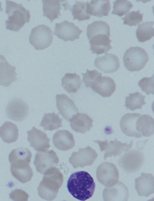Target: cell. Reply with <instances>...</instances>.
<instances>
[{
  "label": "cell",
  "instance_id": "obj_16",
  "mask_svg": "<svg viewBox=\"0 0 154 201\" xmlns=\"http://www.w3.org/2000/svg\"><path fill=\"white\" fill-rule=\"evenodd\" d=\"M16 67L11 65L5 57L0 54V86H10L17 80Z\"/></svg>",
  "mask_w": 154,
  "mask_h": 201
},
{
  "label": "cell",
  "instance_id": "obj_36",
  "mask_svg": "<svg viewBox=\"0 0 154 201\" xmlns=\"http://www.w3.org/2000/svg\"><path fill=\"white\" fill-rule=\"evenodd\" d=\"M112 14L122 16L128 12L133 7L131 2L127 0H117L113 3Z\"/></svg>",
  "mask_w": 154,
  "mask_h": 201
},
{
  "label": "cell",
  "instance_id": "obj_9",
  "mask_svg": "<svg viewBox=\"0 0 154 201\" xmlns=\"http://www.w3.org/2000/svg\"><path fill=\"white\" fill-rule=\"evenodd\" d=\"M94 142L99 145L101 152L105 151L104 160L108 157H111L113 156L115 157L120 155L123 152L128 151L131 148L133 143V140L128 144L119 141L117 139L114 141H102L97 140H94Z\"/></svg>",
  "mask_w": 154,
  "mask_h": 201
},
{
  "label": "cell",
  "instance_id": "obj_3",
  "mask_svg": "<svg viewBox=\"0 0 154 201\" xmlns=\"http://www.w3.org/2000/svg\"><path fill=\"white\" fill-rule=\"evenodd\" d=\"M5 12L8 18L6 20V28L18 31L26 23L29 21L30 15L29 10L21 4L10 0H6Z\"/></svg>",
  "mask_w": 154,
  "mask_h": 201
},
{
  "label": "cell",
  "instance_id": "obj_29",
  "mask_svg": "<svg viewBox=\"0 0 154 201\" xmlns=\"http://www.w3.org/2000/svg\"><path fill=\"white\" fill-rule=\"evenodd\" d=\"M61 82L62 86L69 93H76L82 83L80 76L75 73L66 74Z\"/></svg>",
  "mask_w": 154,
  "mask_h": 201
},
{
  "label": "cell",
  "instance_id": "obj_8",
  "mask_svg": "<svg viewBox=\"0 0 154 201\" xmlns=\"http://www.w3.org/2000/svg\"><path fill=\"white\" fill-rule=\"evenodd\" d=\"M59 160L56 152L53 150L37 151L34 164L37 171L44 174L49 169L56 167Z\"/></svg>",
  "mask_w": 154,
  "mask_h": 201
},
{
  "label": "cell",
  "instance_id": "obj_35",
  "mask_svg": "<svg viewBox=\"0 0 154 201\" xmlns=\"http://www.w3.org/2000/svg\"><path fill=\"white\" fill-rule=\"evenodd\" d=\"M145 97L138 92L130 93L129 96L126 98L125 106L127 109L133 111L137 109H141L143 105L146 104L144 101Z\"/></svg>",
  "mask_w": 154,
  "mask_h": 201
},
{
  "label": "cell",
  "instance_id": "obj_10",
  "mask_svg": "<svg viewBox=\"0 0 154 201\" xmlns=\"http://www.w3.org/2000/svg\"><path fill=\"white\" fill-rule=\"evenodd\" d=\"M98 155L96 151L88 146L84 149H79L77 152H73L69 161L74 168L78 167L83 168L92 165Z\"/></svg>",
  "mask_w": 154,
  "mask_h": 201
},
{
  "label": "cell",
  "instance_id": "obj_15",
  "mask_svg": "<svg viewBox=\"0 0 154 201\" xmlns=\"http://www.w3.org/2000/svg\"><path fill=\"white\" fill-rule=\"evenodd\" d=\"M95 66L99 70L106 73H112L117 71L120 67L118 57L112 53L106 54L102 56L97 57L95 60Z\"/></svg>",
  "mask_w": 154,
  "mask_h": 201
},
{
  "label": "cell",
  "instance_id": "obj_30",
  "mask_svg": "<svg viewBox=\"0 0 154 201\" xmlns=\"http://www.w3.org/2000/svg\"><path fill=\"white\" fill-rule=\"evenodd\" d=\"M92 15L101 17L108 16L111 9L109 0H93L89 4Z\"/></svg>",
  "mask_w": 154,
  "mask_h": 201
},
{
  "label": "cell",
  "instance_id": "obj_11",
  "mask_svg": "<svg viewBox=\"0 0 154 201\" xmlns=\"http://www.w3.org/2000/svg\"><path fill=\"white\" fill-rule=\"evenodd\" d=\"M6 113L10 119L16 121H21L28 116L29 108L26 102L22 99L14 98L8 103Z\"/></svg>",
  "mask_w": 154,
  "mask_h": 201
},
{
  "label": "cell",
  "instance_id": "obj_39",
  "mask_svg": "<svg viewBox=\"0 0 154 201\" xmlns=\"http://www.w3.org/2000/svg\"><path fill=\"white\" fill-rule=\"evenodd\" d=\"M154 76L150 77H144L138 82V85L147 95L150 94H154Z\"/></svg>",
  "mask_w": 154,
  "mask_h": 201
},
{
  "label": "cell",
  "instance_id": "obj_7",
  "mask_svg": "<svg viewBox=\"0 0 154 201\" xmlns=\"http://www.w3.org/2000/svg\"><path fill=\"white\" fill-rule=\"evenodd\" d=\"M96 176L98 181L106 187H111L119 181V174L116 166L109 162L100 165L97 170Z\"/></svg>",
  "mask_w": 154,
  "mask_h": 201
},
{
  "label": "cell",
  "instance_id": "obj_27",
  "mask_svg": "<svg viewBox=\"0 0 154 201\" xmlns=\"http://www.w3.org/2000/svg\"><path fill=\"white\" fill-rule=\"evenodd\" d=\"M73 17V20L82 21L89 19L92 15L91 8L88 1L86 2L76 1L70 9Z\"/></svg>",
  "mask_w": 154,
  "mask_h": 201
},
{
  "label": "cell",
  "instance_id": "obj_26",
  "mask_svg": "<svg viewBox=\"0 0 154 201\" xmlns=\"http://www.w3.org/2000/svg\"><path fill=\"white\" fill-rule=\"evenodd\" d=\"M65 0H43V15L50 19L51 23L58 16H61V3Z\"/></svg>",
  "mask_w": 154,
  "mask_h": 201
},
{
  "label": "cell",
  "instance_id": "obj_37",
  "mask_svg": "<svg viewBox=\"0 0 154 201\" xmlns=\"http://www.w3.org/2000/svg\"><path fill=\"white\" fill-rule=\"evenodd\" d=\"M83 80L86 87L92 88L102 77V73L95 69L92 71L87 70V72L82 74Z\"/></svg>",
  "mask_w": 154,
  "mask_h": 201
},
{
  "label": "cell",
  "instance_id": "obj_21",
  "mask_svg": "<svg viewBox=\"0 0 154 201\" xmlns=\"http://www.w3.org/2000/svg\"><path fill=\"white\" fill-rule=\"evenodd\" d=\"M53 143L57 149L62 151H67L74 147L75 141L72 133L66 130L57 131L53 137Z\"/></svg>",
  "mask_w": 154,
  "mask_h": 201
},
{
  "label": "cell",
  "instance_id": "obj_40",
  "mask_svg": "<svg viewBox=\"0 0 154 201\" xmlns=\"http://www.w3.org/2000/svg\"><path fill=\"white\" fill-rule=\"evenodd\" d=\"M9 195L10 198L14 201H26L29 197L28 194L21 189L12 191Z\"/></svg>",
  "mask_w": 154,
  "mask_h": 201
},
{
  "label": "cell",
  "instance_id": "obj_23",
  "mask_svg": "<svg viewBox=\"0 0 154 201\" xmlns=\"http://www.w3.org/2000/svg\"><path fill=\"white\" fill-rule=\"evenodd\" d=\"M72 128L77 132L85 133L93 126V120L87 114L78 113L69 121Z\"/></svg>",
  "mask_w": 154,
  "mask_h": 201
},
{
  "label": "cell",
  "instance_id": "obj_19",
  "mask_svg": "<svg viewBox=\"0 0 154 201\" xmlns=\"http://www.w3.org/2000/svg\"><path fill=\"white\" fill-rule=\"evenodd\" d=\"M135 187L138 195L148 197L154 193V178L150 173H143L135 179Z\"/></svg>",
  "mask_w": 154,
  "mask_h": 201
},
{
  "label": "cell",
  "instance_id": "obj_25",
  "mask_svg": "<svg viewBox=\"0 0 154 201\" xmlns=\"http://www.w3.org/2000/svg\"><path fill=\"white\" fill-rule=\"evenodd\" d=\"M136 129L142 136H151L154 132V119L148 115H141L137 121Z\"/></svg>",
  "mask_w": 154,
  "mask_h": 201
},
{
  "label": "cell",
  "instance_id": "obj_24",
  "mask_svg": "<svg viewBox=\"0 0 154 201\" xmlns=\"http://www.w3.org/2000/svg\"><path fill=\"white\" fill-rule=\"evenodd\" d=\"M116 84L111 77L104 76L100 78L91 88L95 92L103 97H109L116 90Z\"/></svg>",
  "mask_w": 154,
  "mask_h": 201
},
{
  "label": "cell",
  "instance_id": "obj_38",
  "mask_svg": "<svg viewBox=\"0 0 154 201\" xmlns=\"http://www.w3.org/2000/svg\"><path fill=\"white\" fill-rule=\"evenodd\" d=\"M143 14L140 12L139 10L137 11H131L124 17L122 18L124 20V24L130 26H136L142 22Z\"/></svg>",
  "mask_w": 154,
  "mask_h": 201
},
{
  "label": "cell",
  "instance_id": "obj_41",
  "mask_svg": "<svg viewBox=\"0 0 154 201\" xmlns=\"http://www.w3.org/2000/svg\"><path fill=\"white\" fill-rule=\"evenodd\" d=\"M2 3L0 2V11H2L3 10V8H2L1 6Z\"/></svg>",
  "mask_w": 154,
  "mask_h": 201
},
{
  "label": "cell",
  "instance_id": "obj_1",
  "mask_svg": "<svg viewBox=\"0 0 154 201\" xmlns=\"http://www.w3.org/2000/svg\"><path fill=\"white\" fill-rule=\"evenodd\" d=\"M67 188L70 193L75 198L85 201L93 196L95 184L93 177L88 172L77 171L69 177Z\"/></svg>",
  "mask_w": 154,
  "mask_h": 201
},
{
  "label": "cell",
  "instance_id": "obj_2",
  "mask_svg": "<svg viewBox=\"0 0 154 201\" xmlns=\"http://www.w3.org/2000/svg\"><path fill=\"white\" fill-rule=\"evenodd\" d=\"M44 174L38 188V194L43 199L52 200L56 197L59 189L63 184V176L56 167L49 169Z\"/></svg>",
  "mask_w": 154,
  "mask_h": 201
},
{
  "label": "cell",
  "instance_id": "obj_34",
  "mask_svg": "<svg viewBox=\"0 0 154 201\" xmlns=\"http://www.w3.org/2000/svg\"><path fill=\"white\" fill-rule=\"evenodd\" d=\"M12 175L18 181L24 183L30 181L33 175L32 169L29 165L11 167Z\"/></svg>",
  "mask_w": 154,
  "mask_h": 201
},
{
  "label": "cell",
  "instance_id": "obj_32",
  "mask_svg": "<svg viewBox=\"0 0 154 201\" xmlns=\"http://www.w3.org/2000/svg\"><path fill=\"white\" fill-rule=\"evenodd\" d=\"M154 23L153 21H148L138 25L136 34L140 42H144L154 36Z\"/></svg>",
  "mask_w": 154,
  "mask_h": 201
},
{
  "label": "cell",
  "instance_id": "obj_17",
  "mask_svg": "<svg viewBox=\"0 0 154 201\" xmlns=\"http://www.w3.org/2000/svg\"><path fill=\"white\" fill-rule=\"evenodd\" d=\"M112 187L105 188L103 192L104 201H127L129 197L127 187L119 181Z\"/></svg>",
  "mask_w": 154,
  "mask_h": 201
},
{
  "label": "cell",
  "instance_id": "obj_22",
  "mask_svg": "<svg viewBox=\"0 0 154 201\" xmlns=\"http://www.w3.org/2000/svg\"><path fill=\"white\" fill-rule=\"evenodd\" d=\"M109 37L106 34L99 33L89 39L92 52L97 55L107 53L112 49L110 45L112 41Z\"/></svg>",
  "mask_w": 154,
  "mask_h": 201
},
{
  "label": "cell",
  "instance_id": "obj_33",
  "mask_svg": "<svg viewBox=\"0 0 154 201\" xmlns=\"http://www.w3.org/2000/svg\"><path fill=\"white\" fill-rule=\"evenodd\" d=\"M110 28L108 24L101 20L95 21L88 25L87 34L88 39L99 33L110 36Z\"/></svg>",
  "mask_w": 154,
  "mask_h": 201
},
{
  "label": "cell",
  "instance_id": "obj_5",
  "mask_svg": "<svg viewBox=\"0 0 154 201\" xmlns=\"http://www.w3.org/2000/svg\"><path fill=\"white\" fill-rule=\"evenodd\" d=\"M145 157L141 151L135 149L125 153L118 161L119 166L124 171L133 173L139 171L144 164Z\"/></svg>",
  "mask_w": 154,
  "mask_h": 201
},
{
  "label": "cell",
  "instance_id": "obj_6",
  "mask_svg": "<svg viewBox=\"0 0 154 201\" xmlns=\"http://www.w3.org/2000/svg\"><path fill=\"white\" fill-rule=\"evenodd\" d=\"M52 31L45 24L39 25L32 29L29 41L37 50H43L49 46L53 39Z\"/></svg>",
  "mask_w": 154,
  "mask_h": 201
},
{
  "label": "cell",
  "instance_id": "obj_12",
  "mask_svg": "<svg viewBox=\"0 0 154 201\" xmlns=\"http://www.w3.org/2000/svg\"><path fill=\"white\" fill-rule=\"evenodd\" d=\"M82 30L72 22L67 20L55 24L54 34L65 41H73L79 38Z\"/></svg>",
  "mask_w": 154,
  "mask_h": 201
},
{
  "label": "cell",
  "instance_id": "obj_31",
  "mask_svg": "<svg viewBox=\"0 0 154 201\" xmlns=\"http://www.w3.org/2000/svg\"><path fill=\"white\" fill-rule=\"evenodd\" d=\"M62 119H60L58 114L54 112L45 113L40 126L42 127L44 130L52 131L63 127Z\"/></svg>",
  "mask_w": 154,
  "mask_h": 201
},
{
  "label": "cell",
  "instance_id": "obj_20",
  "mask_svg": "<svg viewBox=\"0 0 154 201\" xmlns=\"http://www.w3.org/2000/svg\"><path fill=\"white\" fill-rule=\"evenodd\" d=\"M32 156L28 148L21 147L12 150L8 159L11 167H21L29 165Z\"/></svg>",
  "mask_w": 154,
  "mask_h": 201
},
{
  "label": "cell",
  "instance_id": "obj_4",
  "mask_svg": "<svg viewBox=\"0 0 154 201\" xmlns=\"http://www.w3.org/2000/svg\"><path fill=\"white\" fill-rule=\"evenodd\" d=\"M149 59L148 54L145 49L138 46L130 47L126 51L123 56L125 67L132 72L143 68Z\"/></svg>",
  "mask_w": 154,
  "mask_h": 201
},
{
  "label": "cell",
  "instance_id": "obj_18",
  "mask_svg": "<svg viewBox=\"0 0 154 201\" xmlns=\"http://www.w3.org/2000/svg\"><path fill=\"white\" fill-rule=\"evenodd\" d=\"M141 115L137 113H128L124 115L121 119L120 125L122 131L127 136L140 138L142 136L137 130L136 122Z\"/></svg>",
  "mask_w": 154,
  "mask_h": 201
},
{
  "label": "cell",
  "instance_id": "obj_28",
  "mask_svg": "<svg viewBox=\"0 0 154 201\" xmlns=\"http://www.w3.org/2000/svg\"><path fill=\"white\" fill-rule=\"evenodd\" d=\"M19 136L17 126L10 121H6L0 127V136L5 143H10L16 141Z\"/></svg>",
  "mask_w": 154,
  "mask_h": 201
},
{
  "label": "cell",
  "instance_id": "obj_14",
  "mask_svg": "<svg viewBox=\"0 0 154 201\" xmlns=\"http://www.w3.org/2000/svg\"><path fill=\"white\" fill-rule=\"evenodd\" d=\"M56 101L58 109L66 120L69 121L79 111L73 101L65 94L56 95Z\"/></svg>",
  "mask_w": 154,
  "mask_h": 201
},
{
  "label": "cell",
  "instance_id": "obj_13",
  "mask_svg": "<svg viewBox=\"0 0 154 201\" xmlns=\"http://www.w3.org/2000/svg\"><path fill=\"white\" fill-rule=\"evenodd\" d=\"M27 140L30 146L37 151H44L50 147V139L47 134L42 130L33 127L32 129L27 132Z\"/></svg>",
  "mask_w": 154,
  "mask_h": 201
}]
</instances>
